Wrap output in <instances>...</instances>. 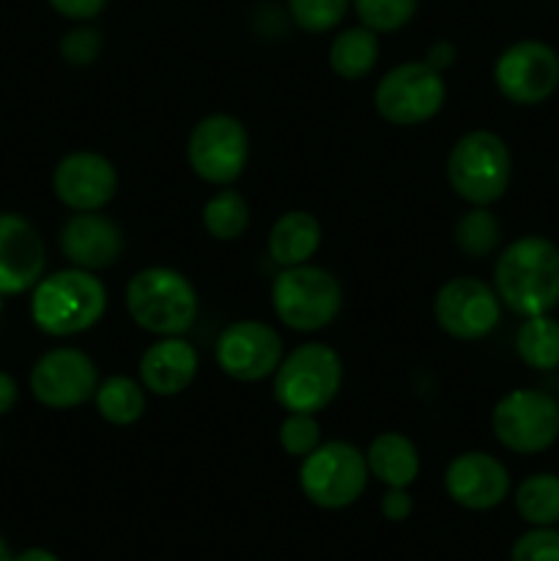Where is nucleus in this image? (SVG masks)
Wrapping results in <instances>:
<instances>
[{
    "label": "nucleus",
    "instance_id": "obj_1",
    "mask_svg": "<svg viewBox=\"0 0 559 561\" xmlns=\"http://www.w3.org/2000/svg\"><path fill=\"white\" fill-rule=\"evenodd\" d=\"M493 288L515 316H546L559 307V247L546 236L510 241L493 266Z\"/></svg>",
    "mask_w": 559,
    "mask_h": 561
},
{
    "label": "nucleus",
    "instance_id": "obj_2",
    "mask_svg": "<svg viewBox=\"0 0 559 561\" xmlns=\"http://www.w3.org/2000/svg\"><path fill=\"white\" fill-rule=\"evenodd\" d=\"M107 312V288L85 268H60L36 283L31 294V318L49 337H75L96 327Z\"/></svg>",
    "mask_w": 559,
    "mask_h": 561
},
{
    "label": "nucleus",
    "instance_id": "obj_3",
    "mask_svg": "<svg viewBox=\"0 0 559 561\" xmlns=\"http://www.w3.org/2000/svg\"><path fill=\"white\" fill-rule=\"evenodd\" d=\"M126 310L142 332L181 337L197 318V290L175 268L148 266L126 285Z\"/></svg>",
    "mask_w": 559,
    "mask_h": 561
},
{
    "label": "nucleus",
    "instance_id": "obj_4",
    "mask_svg": "<svg viewBox=\"0 0 559 561\" xmlns=\"http://www.w3.org/2000/svg\"><path fill=\"white\" fill-rule=\"evenodd\" d=\"M513 179V157L497 131H466L447 157V181L460 201L493 206L502 201Z\"/></svg>",
    "mask_w": 559,
    "mask_h": 561
},
{
    "label": "nucleus",
    "instance_id": "obj_5",
    "mask_svg": "<svg viewBox=\"0 0 559 561\" xmlns=\"http://www.w3.org/2000/svg\"><path fill=\"white\" fill-rule=\"evenodd\" d=\"M343 387V362L323 343H305L283 356L274 373V400L288 414H318Z\"/></svg>",
    "mask_w": 559,
    "mask_h": 561
},
{
    "label": "nucleus",
    "instance_id": "obj_6",
    "mask_svg": "<svg viewBox=\"0 0 559 561\" xmlns=\"http://www.w3.org/2000/svg\"><path fill=\"white\" fill-rule=\"evenodd\" d=\"M272 307L280 323L294 332H321L340 316L343 288L332 272L301 263L274 277Z\"/></svg>",
    "mask_w": 559,
    "mask_h": 561
},
{
    "label": "nucleus",
    "instance_id": "obj_7",
    "mask_svg": "<svg viewBox=\"0 0 559 561\" xmlns=\"http://www.w3.org/2000/svg\"><path fill=\"white\" fill-rule=\"evenodd\" d=\"M367 458L349 442H321L299 466V488L318 510H345L367 488Z\"/></svg>",
    "mask_w": 559,
    "mask_h": 561
},
{
    "label": "nucleus",
    "instance_id": "obj_8",
    "mask_svg": "<svg viewBox=\"0 0 559 561\" xmlns=\"http://www.w3.org/2000/svg\"><path fill=\"white\" fill-rule=\"evenodd\" d=\"M491 431L510 453H546L559 442V400L543 389H513L493 405Z\"/></svg>",
    "mask_w": 559,
    "mask_h": 561
},
{
    "label": "nucleus",
    "instance_id": "obj_9",
    "mask_svg": "<svg viewBox=\"0 0 559 561\" xmlns=\"http://www.w3.org/2000/svg\"><path fill=\"white\" fill-rule=\"evenodd\" d=\"M447 99V85L436 66L427 60H406L378 80L373 104L392 126H420L438 115Z\"/></svg>",
    "mask_w": 559,
    "mask_h": 561
},
{
    "label": "nucleus",
    "instance_id": "obj_10",
    "mask_svg": "<svg viewBox=\"0 0 559 561\" xmlns=\"http://www.w3.org/2000/svg\"><path fill=\"white\" fill-rule=\"evenodd\" d=\"M250 137L233 115L214 113L197 121L186 140V162L192 173L214 186H230L247 168Z\"/></svg>",
    "mask_w": 559,
    "mask_h": 561
},
{
    "label": "nucleus",
    "instance_id": "obj_11",
    "mask_svg": "<svg viewBox=\"0 0 559 561\" xmlns=\"http://www.w3.org/2000/svg\"><path fill=\"white\" fill-rule=\"evenodd\" d=\"M493 82L518 107L548 102L559 88V53L540 38H521L497 58Z\"/></svg>",
    "mask_w": 559,
    "mask_h": 561
},
{
    "label": "nucleus",
    "instance_id": "obj_12",
    "mask_svg": "<svg viewBox=\"0 0 559 561\" xmlns=\"http://www.w3.org/2000/svg\"><path fill=\"white\" fill-rule=\"evenodd\" d=\"M436 323L455 340L475 343L488 337L502 321V299L497 288L477 277H455L438 288L433 299Z\"/></svg>",
    "mask_w": 559,
    "mask_h": 561
},
{
    "label": "nucleus",
    "instance_id": "obj_13",
    "mask_svg": "<svg viewBox=\"0 0 559 561\" xmlns=\"http://www.w3.org/2000/svg\"><path fill=\"white\" fill-rule=\"evenodd\" d=\"M217 367L239 383H255L274 376L285 356L283 337L263 321H236L223 329L214 345Z\"/></svg>",
    "mask_w": 559,
    "mask_h": 561
},
{
    "label": "nucleus",
    "instance_id": "obj_14",
    "mask_svg": "<svg viewBox=\"0 0 559 561\" xmlns=\"http://www.w3.org/2000/svg\"><path fill=\"white\" fill-rule=\"evenodd\" d=\"M31 394L53 411H69L96 394L99 370L80 348H53L38 356L31 370Z\"/></svg>",
    "mask_w": 559,
    "mask_h": 561
},
{
    "label": "nucleus",
    "instance_id": "obj_15",
    "mask_svg": "<svg viewBox=\"0 0 559 561\" xmlns=\"http://www.w3.org/2000/svg\"><path fill=\"white\" fill-rule=\"evenodd\" d=\"M53 192L71 211H102L118 192V173L102 153L71 151L55 164Z\"/></svg>",
    "mask_w": 559,
    "mask_h": 561
},
{
    "label": "nucleus",
    "instance_id": "obj_16",
    "mask_svg": "<svg viewBox=\"0 0 559 561\" xmlns=\"http://www.w3.org/2000/svg\"><path fill=\"white\" fill-rule=\"evenodd\" d=\"M47 266V250L38 230L25 217L0 211V296L36 288Z\"/></svg>",
    "mask_w": 559,
    "mask_h": 561
},
{
    "label": "nucleus",
    "instance_id": "obj_17",
    "mask_svg": "<svg viewBox=\"0 0 559 561\" xmlns=\"http://www.w3.org/2000/svg\"><path fill=\"white\" fill-rule=\"evenodd\" d=\"M444 491L458 507L488 513L499 507L510 493V471L488 453H464L449 460L444 471Z\"/></svg>",
    "mask_w": 559,
    "mask_h": 561
},
{
    "label": "nucleus",
    "instance_id": "obj_18",
    "mask_svg": "<svg viewBox=\"0 0 559 561\" xmlns=\"http://www.w3.org/2000/svg\"><path fill=\"white\" fill-rule=\"evenodd\" d=\"M60 252L66 261L85 272H99L118 263L124 252V233L110 217L99 211H75L60 228Z\"/></svg>",
    "mask_w": 559,
    "mask_h": 561
},
{
    "label": "nucleus",
    "instance_id": "obj_19",
    "mask_svg": "<svg viewBox=\"0 0 559 561\" xmlns=\"http://www.w3.org/2000/svg\"><path fill=\"white\" fill-rule=\"evenodd\" d=\"M197 351L181 337H159L157 343L148 345L140 356V383L157 398H173L190 389L195 381Z\"/></svg>",
    "mask_w": 559,
    "mask_h": 561
},
{
    "label": "nucleus",
    "instance_id": "obj_20",
    "mask_svg": "<svg viewBox=\"0 0 559 561\" xmlns=\"http://www.w3.org/2000/svg\"><path fill=\"white\" fill-rule=\"evenodd\" d=\"M370 477L384 488H409L420 477V453L409 436L398 431L378 433L365 453Z\"/></svg>",
    "mask_w": 559,
    "mask_h": 561
},
{
    "label": "nucleus",
    "instance_id": "obj_21",
    "mask_svg": "<svg viewBox=\"0 0 559 561\" xmlns=\"http://www.w3.org/2000/svg\"><path fill=\"white\" fill-rule=\"evenodd\" d=\"M321 239V222L310 211H288L269 230V257L283 268L301 266L316 255Z\"/></svg>",
    "mask_w": 559,
    "mask_h": 561
},
{
    "label": "nucleus",
    "instance_id": "obj_22",
    "mask_svg": "<svg viewBox=\"0 0 559 561\" xmlns=\"http://www.w3.org/2000/svg\"><path fill=\"white\" fill-rule=\"evenodd\" d=\"M378 33L365 25L340 31L329 44V66L340 80L356 82L370 75L378 64Z\"/></svg>",
    "mask_w": 559,
    "mask_h": 561
},
{
    "label": "nucleus",
    "instance_id": "obj_23",
    "mask_svg": "<svg viewBox=\"0 0 559 561\" xmlns=\"http://www.w3.org/2000/svg\"><path fill=\"white\" fill-rule=\"evenodd\" d=\"M515 354L526 367L540 373H551L559 367V321L546 316L524 318L515 332Z\"/></svg>",
    "mask_w": 559,
    "mask_h": 561
},
{
    "label": "nucleus",
    "instance_id": "obj_24",
    "mask_svg": "<svg viewBox=\"0 0 559 561\" xmlns=\"http://www.w3.org/2000/svg\"><path fill=\"white\" fill-rule=\"evenodd\" d=\"M93 400L99 416L115 427L135 425L146 414V387L129 376H110L99 381Z\"/></svg>",
    "mask_w": 559,
    "mask_h": 561
},
{
    "label": "nucleus",
    "instance_id": "obj_25",
    "mask_svg": "<svg viewBox=\"0 0 559 561\" xmlns=\"http://www.w3.org/2000/svg\"><path fill=\"white\" fill-rule=\"evenodd\" d=\"M515 513L529 526L559 524V474L537 471L515 488Z\"/></svg>",
    "mask_w": 559,
    "mask_h": 561
},
{
    "label": "nucleus",
    "instance_id": "obj_26",
    "mask_svg": "<svg viewBox=\"0 0 559 561\" xmlns=\"http://www.w3.org/2000/svg\"><path fill=\"white\" fill-rule=\"evenodd\" d=\"M203 228L217 241H236L250 228V206L244 195L230 186L214 192L203 206Z\"/></svg>",
    "mask_w": 559,
    "mask_h": 561
},
{
    "label": "nucleus",
    "instance_id": "obj_27",
    "mask_svg": "<svg viewBox=\"0 0 559 561\" xmlns=\"http://www.w3.org/2000/svg\"><path fill=\"white\" fill-rule=\"evenodd\" d=\"M453 239L466 257L480 261V257L497 252L499 241H502V222L497 219V214L488 211V206H475L455 222Z\"/></svg>",
    "mask_w": 559,
    "mask_h": 561
},
{
    "label": "nucleus",
    "instance_id": "obj_28",
    "mask_svg": "<svg viewBox=\"0 0 559 561\" xmlns=\"http://www.w3.org/2000/svg\"><path fill=\"white\" fill-rule=\"evenodd\" d=\"M420 0H351L356 16L376 33H395L409 25Z\"/></svg>",
    "mask_w": 559,
    "mask_h": 561
},
{
    "label": "nucleus",
    "instance_id": "obj_29",
    "mask_svg": "<svg viewBox=\"0 0 559 561\" xmlns=\"http://www.w3.org/2000/svg\"><path fill=\"white\" fill-rule=\"evenodd\" d=\"M296 27L307 33H327L349 14L351 0H285Z\"/></svg>",
    "mask_w": 559,
    "mask_h": 561
},
{
    "label": "nucleus",
    "instance_id": "obj_30",
    "mask_svg": "<svg viewBox=\"0 0 559 561\" xmlns=\"http://www.w3.org/2000/svg\"><path fill=\"white\" fill-rule=\"evenodd\" d=\"M277 438L285 455L307 458L321 444V425H318L316 414H285V420L280 422Z\"/></svg>",
    "mask_w": 559,
    "mask_h": 561
},
{
    "label": "nucleus",
    "instance_id": "obj_31",
    "mask_svg": "<svg viewBox=\"0 0 559 561\" xmlns=\"http://www.w3.org/2000/svg\"><path fill=\"white\" fill-rule=\"evenodd\" d=\"M510 561H559L557 526H532L510 548Z\"/></svg>",
    "mask_w": 559,
    "mask_h": 561
},
{
    "label": "nucleus",
    "instance_id": "obj_32",
    "mask_svg": "<svg viewBox=\"0 0 559 561\" xmlns=\"http://www.w3.org/2000/svg\"><path fill=\"white\" fill-rule=\"evenodd\" d=\"M102 53V33L91 25H80L60 38V55L75 66H88Z\"/></svg>",
    "mask_w": 559,
    "mask_h": 561
},
{
    "label": "nucleus",
    "instance_id": "obj_33",
    "mask_svg": "<svg viewBox=\"0 0 559 561\" xmlns=\"http://www.w3.org/2000/svg\"><path fill=\"white\" fill-rule=\"evenodd\" d=\"M381 518L392 520V524H403L411 513H414V499L409 496L406 488H387V493L381 496Z\"/></svg>",
    "mask_w": 559,
    "mask_h": 561
},
{
    "label": "nucleus",
    "instance_id": "obj_34",
    "mask_svg": "<svg viewBox=\"0 0 559 561\" xmlns=\"http://www.w3.org/2000/svg\"><path fill=\"white\" fill-rule=\"evenodd\" d=\"M47 3L53 5L55 14L66 16V20L88 22L102 14L107 0H47Z\"/></svg>",
    "mask_w": 559,
    "mask_h": 561
},
{
    "label": "nucleus",
    "instance_id": "obj_35",
    "mask_svg": "<svg viewBox=\"0 0 559 561\" xmlns=\"http://www.w3.org/2000/svg\"><path fill=\"white\" fill-rule=\"evenodd\" d=\"M16 400H20V387H16V381L9 373L0 370V416L9 414L16 405Z\"/></svg>",
    "mask_w": 559,
    "mask_h": 561
},
{
    "label": "nucleus",
    "instance_id": "obj_36",
    "mask_svg": "<svg viewBox=\"0 0 559 561\" xmlns=\"http://www.w3.org/2000/svg\"><path fill=\"white\" fill-rule=\"evenodd\" d=\"M14 561H60V559L55 557L53 551H47V548H25V551L16 553Z\"/></svg>",
    "mask_w": 559,
    "mask_h": 561
},
{
    "label": "nucleus",
    "instance_id": "obj_37",
    "mask_svg": "<svg viewBox=\"0 0 559 561\" xmlns=\"http://www.w3.org/2000/svg\"><path fill=\"white\" fill-rule=\"evenodd\" d=\"M0 561H14V553H11L9 542H5L3 535H0Z\"/></svg>",
    "mask_w": 559,
    "mask_h": 561
},
{
    "label": "nucleus",
    "instance_id": "obj_38",
    "mask_svg": "<svg viewBox=\"0 0 559 561\" xmlns=\"http://www.w3.org/2000/svg\"><path fill=\"white\" fill-rule=\"evenodd\" d=\"M557 179H559V164H557Z\"/></svg>",
    "mask_w": 559,
    "mask_h": 561
},
{
    "label": "nucleus",
    "instance_id": "obj_39",
    "mask_svg": "<svg viewBox=\"0 0 559 561\" xmlns=\"http://www.w3.org/2000/svg\"><path fill=\"white\" fill-rule=\"evenodd\" d=\"M557 400H559V389H557Z\"/></svg>",
    "mask_w": 559,
    "mask_h": 561
}]
</instances>
